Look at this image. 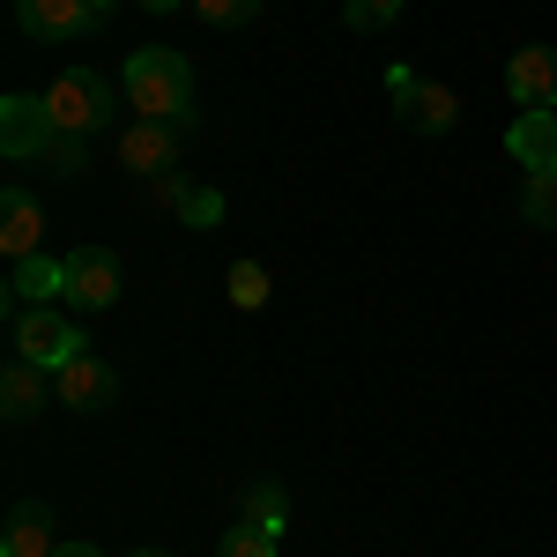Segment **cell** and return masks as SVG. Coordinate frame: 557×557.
<instances>
[{"instance_id": "9", "label": "cell", "mask_w": 557, "mask_h": 557, "mask_svg": "<svg viewBox=\"0 0 557 557\" xmlns=\"http://www.w3.org/2000/svg\"><path fill=\"white\" fill-rule=\"evenodd\" d=\"M120 253L112 246H75L67 253V305H83V312H112L120 305Z\"/></svg>"}, {"instance_id": "7", "label": "cell", "mask_w": 557, "mask_h": 557, "mask_svg": "<svg viewBox=\"0 0 557 557\" xmlns=\"http://www.w3.org/2000/svg\"><path fill=\"white\" fill-rule=\"evenodd\" d=\"M45 141H52V112H45V97L8 89V97H0V157H8V164H38Z\"/></svg>"}, {"instance_id": "13", "label": "cell", "mask_w": 557, "mask_h": 557, "mask_svg": "<svg viewBox=\"0 0 557 557\" xmlns=\"http://www.w3.org/2000/svg\"><path fill=\"white\" fill-rule=\"evenodd\" d=\"M45 401H60V394H52V372L8 357V364H0V417H8V424H30Z\"/></svg>"}, {"instance_id": "22", "label": "cell", "mask_w": 557, "mask_h": 557, "mask_svg": "<svg viewBox=\"0 0 557 557\" xmlns=\"http://www.w3.org/2000/svg\"><path fill=\"white\" fill-rule=\"evenodd\" d=\"M178 223H186V231H215V223H223V194L194 178V194H186V209H178Z\"/></svg>"}, {"instance_id": "6", "label": "cell", "mask_w": 557, "mask_h": 557, "mask_svg": "<svg viewBox=\"0 0 557 557\" xmlns=\"http://www.w3.org/2000/svg\"><path fill=\"white\" fill-rule=\"evenodd\" d=\"M15 30L38 45H83L104 30V15L89 0H15Z\"/></svg>"}, {"instance_id": "18", "label": "cell", "mask_w": 557, "mask_h": 557, "mask_svg": "<svg viewBox=\"0 0 557 557\" xmlns=\"http://www.w3.org/2000/svg\"><path fill=\"white\" fill-rule=\"evenodd\" d=\"M275 550H283V535H268L253 520H231V528L215 535V557H275Z\"/></svg>"}, {"instance_id": "15", "label": "cell", "mask_w": 557, "mask_h": 557, "mask_svg": "<svg viewBox=\"0 0 557 557\" xmlns=\"http://www.w3.org/2000/svg\"><path fill=\"white\" fill-rule=\"evenodd\" d=\"M506 149H513L520 172H550L557 164V112H520L506 127Z\"/></svg>"}, {"instance_id": "24", "label": "cell", "mask_w": 557, "mask_h": 557, "mask_svg": "<svg viewBox=\"0 0 557 557\" xmlns=\"http://www.w3.org/2000/svg\"><path fill=\"white\" fill-rule=\"evenodd\" d=\"M149 194H157V209H186V194H194V178H186V164H172L164 178H149Z\"/></svg>"}, {"instance_id": "17", "label": "cell", "mask_w": 557, "mask_h": 557, "mask_svg": "<svg viewBox=\"0 0 557 557\" xmlns=\"http://www.w3.org/2000/svg\"><path fill=\"white\" fill-rule=\"evenodd\" d=\"M520 223L528 231H550L557 223V164L550 172H520Z\"/></svg>"}, {"instance_id": "4", "label": "cell", "mask_w": 557, "mask_h": 557, "mask_svg": "<svg viewBox=\"0 0 557 557\" xmlns=\"http://www.w3.org/2000/svg\"><path fill=\"white\" fill-rule=\"evenodd\" d=\"M186 134H194V120H127L112 134V164L134 178H164L186 149Z\"/></svg>"}, {"instance_id": "19", "label": "cell", "mask_w": 557, "mask_h": 557, "mask_svg": "<svg viewBox=\"0 0 557 557\" xmlns=\"http://www.w3.org/2000/svg\"><path fill=\"white\" fill-rule=\"evenodd\" d=\"M38 164H45V178H83V164H89V141H83V134H52Z\"/></svg>"}, {"instance_id": "20", "label": "cell", "mask_w": 557, "mask_h": 557, "mask_svg": "<svg viewBox=\"0 0 557 557\" xmlns=\"http://www.w3.org/2000/svg\"><path fill=\"white\" fill-rule=\"evenodd\" d=\"M223 290H231L238 312H260V305H268V268H260V260H238V268L223 275Z\"/></svg>"}, {"instance_id": "2", "label": "cell", "mask_w": 557, "mask_h": 557, "mask_svg": "<svg viewBox=\"0 0 557 557\" xmlns=\"http://www.w3.org/2000/svg\"><path fill=\"white\" fill-rule=\"evenodd\" d=\"M45 112H52V134H83V141H97V134L112 127V83H104L97 67H67L60 83L45 89Z\"/></svg>"}, {"instance_id": "8", "label": "cell", "mask_w": 557, "mask_h": 557, "mask_svg": "<svg viewBox=\"0 0 557 557\" xmlns=\"http://www.w3.org/2000/svg\"><path fill=\"white\" fill-rule=\"evenodd\" d=\"M52 394H60V409H75V417H104V409L120 401V372H112L97 349H83L75 364L52 372Z\"/></svg>"}, {"instance_id": "1", "label": "cell", "mask_w": 557, "mask_h": 557, "mask_svg": "<svg viewBox=\"0 0 557 557\" xmlns=\"http://www.w3.org/2000/svg\"><path fill=\"white\" fill-rule=\"evenodd\" d=\"M120 97L134 120H194V67L172 45H141L120 67Z\"/></svg>"}, {"instance_id": "12", "label": "cell", "mask_w": 557, "mask_h": 557, "mask_svg": "<svg viewBox=\"0 0 557 557\" xmlns=\"http://www.w3.org/2000/svg\"><path fill=\"white\" fill-rule=\"evenodd\" d=\"M60 535H52V506L45 498H15L8 506V528H0V557H52Z\"/></svg>"}, {"instance_id": "25", "label": "cell", "mask_w": 557, "mask_h": 557, "mask_svg": "<svg viewBox=\"0 0 557 557\" xmlns=\"http://www.w3.org/2000/svg\"><path fill=\"white\" fill-rule=\"evenodd\" d=\"M134 8H149V15H178V8H194V0H134Z\"/></svg>"}, {"instance_id": "5", "label": "cell", "mask_w": 557, "mask_h": 557, "mask_svg": "<svg viewBox=\"0 0 557 557\" xmlns=\"http://www.w3.org/2000/svg\"><path fill=\"white\" fill-rule=\"evenodd\" d=\"M386 97H394V120L409 134H454V120H461V97L409 75V67H386Z\"/></svg>"}, {"instance_id": "3", "label": "cell", "mask_w": 557, "mask_h": 557, "mask_svg": "<svg viewBox=\"0 0 557 557\" xmlns=\"http://www.w3.org/2000/svg\"><path fill=\"white\" fill-rule=\"evenodd\" d=\"M83 349H89L83 327H75V320H60L52 305H30V312H15V320H8V357H23V364H38V372L75 364Z\"/></svg>"}, {"instance_id": "23", "label": "cell", "mask_w": 557, "mask_h": 557, "mask_svg": "<svg viewBox=\"0 0 557 557\" xmlns=\"http://www.w3.org/2000/svg\"><path fill=\"white\" fill-rule=\"evenodd\" d=\"M201 8V23H215V30H238V23H253L260 0H194Z\"/></svg>"}, {"instance_id": "11", "label": "cell", "mask_w": 557, "mask_h": 557, "mask_svg": "<svg viewBox=\"0 0 557 557\" xmlns=\"http://www.w3.org/2000/svg\"><path fill=\"white\" fill-rule=\"evenodd\" d=\"M52 298H67V260L30 253V260H15V268H8V320H15V312H30V305H52Z\"/></svg>"}, {"instance_id": "10", "label": "cell", "mask_w": 557, "mask_h": 557, "mask_svg": "<svg viewBox=\"0 0 557 557\" xmlns=\"http://www.w3.org/2000/svg\"><path fill=\"white\" fill-rule=\"evenodd\" d=\"M506 97L520 112H557V45H520L506 60Z\"/></svg>"}, {"instance_id": "16", "label": "cell", "mask_w": 557, "mask_h": 557, "mask_svg": "<svg viewBox=\"0 0 557 557\" xmlns=\"http://www.w3.org/2000/svg\"><path fill=\"white\" fill-rule=\"evenodd\" d=\"M238 520H253V528H268V535H283V528H290V491H283L275 475H253V483L238 491Z\"/></svg>"}, {"instance_id": "27", "label": "cell", "mask_w": 557, "mask_h": 557, "mask_svg": "<svg viewBox=\"0 0 557 557\" xmlns=\"http://www.w3.org/2000/svg\"><path fill=\"white\" fill-rule=\"evenodd\" d=\"M89 8H97V15H112V8H120V0H89Z\"/></svg>"}, {"instance_id": "14", "label": "cell", "mask_w": 557, "mask_h": 557, "mask_svg": "<svg viewBox=\"0 0 557 557\" xmlns=\"http://www.w3.org/2000/svg\"><path fill=\"white\" fill-rule=\"evenodd\" d=\"M0 253H8V268L30 260V253H45V215H38V201H30L23 186L0 194Z\"/></svg>"}, {"instance_id": "21", "label": "cell", "mask_w": 557, "mask_h": 557, "mask_svg": "<svg viewBox=\"0 0 557 557\" xmlns=\"http://www.w3.org/2000/svg\"><path fill=\"white\" fill-rule=\"evenodd\" d=\"M343 23L357 38H372V30H394L401 23V0H343Z\"/></svg>"}, {"instance_id": "26", "label": "cell", "mask_w": 557, "mask_h": 557, "mask_svg": "<svg viewBox=\"0 0 557 557\" xmlns=\"http://www.w3.org/2000/svg\"><path fill=\"white\" fill-rule=\"evenodd\" d=\"M52 557H104V550H97V543H60Z\"/></svg>"}, {"instance_id": "28", "label": "cell", "mask_w": 557, "mask_h": 557, "mask_svg": "<svg viewBox=\"0 0 557 557\" xmlns=\"http://www.w3.org/2000/svg\"><path fill=\"white\" fill-rule=\"evenodd\" d=\"M134 557H172V550H134Z\"/></svg>"}]
</instances>
